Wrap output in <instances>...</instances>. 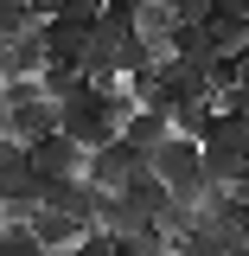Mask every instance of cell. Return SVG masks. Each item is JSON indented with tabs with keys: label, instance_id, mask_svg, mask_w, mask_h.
<instances>
[{
	"label": "cell",
	"instance_id": "1",
	"mask_svg": "<svg viewBox=\"0 0 249 256\" xmlns=\"http://www.w3.org/2000/svg\"><path fill=\"white\" fill-rule=\"evenodd\" d=\"M128 109H134V102H128L122 90H83V96H70V102H58V134H70L83 154H96V148L122 141Z\"/></svg>",
	"mask_w": 249,
	"mask_h": 256
},
{
	"label": "cell",
	"instance_id": "2",
	"mask_svg": "<svg viewBox=\"0 0 249 256\" xmlns=\"http://www.w3.org/2000/svg\"><path fill=\"white\" fill-rule=\"evenodd\" d=\"M147 166H154V180L173 192L179 205H205V192H211V186H205V160H198V141H179V134H166L154 154H147Z\"/></svg>",
	"mask_w": 249,
	"mask_h": 256
},
{
	"label": "cell",
	"instance_id": "3",
	"mask_svg": "<svg viewBox=\"0 0 249 256\" xmlns=\"http://www.w3.org/2000/svg\"><path fill=\"white\" fill-rule=\"evenodd\" d=\"M0 109H6V134H13L19 148L58 134V102H45L38 77H32V84H6V90H0Z\"/></svg>",
	"mask_w": 249,
	"mask_h": 256
},
{
	"label": "cell",
	"instance_id": "4",
	"mask_svg": "<svg viewBox=\"0 0 249 256\" xmlns=\"http://www.w3.org/2000/svg\"><path fill=\"white\" fill-rule=\"evenodd\" d=\"M83 148L70 141V134H45V141H32L26 148V166H32V180L38 186H64V180H83Z\"/></svg>",
	"mask_w": 249,
	"mask_h": 256
},
{
	"label": "cell",
	"instance_id": "5",
	"mask_svg": "<svg viewBox=\"0 0 249 256\" xmlns=\"http://www.w3.org/2000/svg\"><path fill=\"white\" fill-rule=\"evenodd\" d=\"M141 173H154V166H147L141 148H128V141H109V148H96V154L83 160V180H90L96 192H122L128 180H141Z\"/></svg>",
	"mask_w": 249,
	"mask_h": 256
},
{
	"label": "cell",
	"instance_id": "6",
	"mask_svg": "<svg viewBox=\"0 0 249 256\" xmlns=\"http://www.w3.org/2000/svg\"><path fill=\"white\" fill-rule=\"evenodd\" d=\"M38 205L58 212V218H70L83 237H90V230H96V212H102V192H96L90 180H64V186H38Z\"/></svg>",
	"mask_w": 249,
	"mask_h": 256
},
{
	"label": "cell",
	"instance_id": "7",
	"mask_svg": "<svg viewBox=\"0 0 249 256\" xmlns=\"http://www.w3.org/2000/svg\"><path fill=\"white\" fill-rule=\"evenodd\" d=\"M205 38H211V58H243V52H249V13L218 0L211 20H205Z\"/></svg>",
	"mask_w": 249,
	"mask_h": 256
},
{
	"label": "cell",
	"instance_id": "8",
	"mask_svg": "<svg viewBox=\"0 0 249 256\" xmlns=\"http://www.w3.org/2000/svg\"><path fill=\"white\" fill-rule=\"evenodd\" d=\"M38 38H45V64H51V70H83V38H90L83 26H70V20H45Z\"/></svg>",
	"mask_w": 249,
	"mask_h": 256
},
{
	"label": "cell",
	"instance_id": "9",
	"mask_svg": "<svg viewBox=\"0 0 249 256\" xmlns=\"http://www.w3.org/2000/svg\"><path fill=\"white\" fill-rule=\"evenodd\" d=\"M115 198H122V205H128V212H134V218H141V224H154L160 212H166V198H173V192L160 186L154 173H141V180H128V186L115 192Z\"/></svg>",
	"mask_w": 249,
	"mask_h": 256
},
{
	"label": "cell",
	"instance_id": "10",
	"mask_svg": "<svg viewBox=\"0 0 249 256\" xmlns=\"http://www.w3.org/2000/svg\"><path fill=\"white\" fill-rule=\"evenodd\" d=\"M166 134H173V122H166L160 109H128V122H122V141H128V148H141V154H154Z\"/></svg>",
	"mask_w": 249,
	"mask_h": 256
},
{
	"label": "cell",
	"instance_id": "11",
	"mask_svg": "<svg viewBox=\"0 0 249 256\" xmlns=\"http://www.w3.org/2000/svg\"><path fill=\"white\" fill-rule=\"evenodd\" d=\"M26 230H32V237H38V244H45V256H58V250H70V244L83 237V230H77V224H70V218H58V212H45V205H38V212H32V218H26Z\"/></svg>",
	"mask_w": 249,
	"mask_h": 256
},
{
	"label": "cell",
	"instance_id": "12",
	"mask_svg": "<svg viewBox=\"0 0 249 256\" xmlns=\"http://www.w3.org/2000/svg\"><path fill=\"white\" fill-rule=\"evenodd\" d=\"M166 122H173L179 141H198V148H205V134H211V122H218V102H186V109H173Z\"/></svg>",
	"mask_w": 249,
	"mask_h": 256
},
{
	"label": "cell",
	"instance_id": "13",
	"mask_svg": "<svg viewBox=\"0 0 249 256\" xmlns=\"http://www.w3.org/2000/svg\"><path fill=\"white\" fill-rule=\"evenodd\" d=\"M32 26H38V20H32L26 0H0V45H6V38H19V32H32Z\"/></svg>",
	"mask_w": 249,
	"mask_h": 256
},
{
	"label": "cell",
	"instance_id": "14",
	"mask_svg": "<svg viewBox=\"0 0 249 256\" xmlns=\"http://www.w3.org/2000/svg\"><path fill=\"white\" fill-rule=\"evenodd\" d=\"M0 256H45V244L32 237L26 224H6V230H0Z\"/></svg>",
	"mask_w": 249,
	"mask_h": 256
},
{
	"label": "cell",
	"instance_id": "15",
	"mask_svg": "<svg viewBox=\"0 0 249 256\" xmlns=\"http://www.w3.org/2000/svg\"><path fill=\"white\" fill-rule=\"evenodd\" d=\"M211 6H218V0H173V20H179V26H205Z\"/></svg>",
	"mask_w": 249,
	"mask_h": 256
},
{
	"label": "cell",
	"instance_id": "16",
	"mask_svg": "<svg viewBox=\"0 0 249 256\" xmlns=\"http://www.w3.org/2000/svg\"><path fill=\"white\" fill-rule=\"evenodd\" d=\"M64 256H115V237H102V230H90V237H77Z\"/></svg>",
	"mask_w": 249,
	"mask_h": 256
},
{
	"label": "cell",
	"instance_id": "17",
	"mask_svg": "<svg viewBox=\"0 0 249 256\" xmlns=\"http://www.w3.org/2000/svg\"><path fill=\"white\" fill-rule=\"evenodd\" d=\"M26 6H32V20H38V26H45V20H58V13H64V0H26Z\"/></svg>",
	"mask_w": 249,
	"mask_h": 256
},
{
	"label": "cell",
	"instance_id": "18",
	"mask_svg": "<svg viewBox=\"0 0 249 256\" xmlns=\"http://www.w3.org/2000/svg\"><path fill=\"white\" fill-rule=\"evenodd\" d=\"M230 198H243V205H249V180H243V186H237V192H230Z\"/></svg>",
	"mask_w": 249,
	"mask_h": 256
},
{
	"label": "cell",
	"instance_id": "19",
	"mask_svg": "<svg viewBox=\"0 0 249 256\" xmlns=\"http://www.w3.org/2000/svg\"><path fill=\"white\" fill-rule=\"evenodd\" d=\"M0 230H6V205H0Z\"/></svg>",
	"mask_w": 249,
	"mask_h": 256
},
{
	"label": "cell",
	"instance_id": "20",
	"mask_svg": "<svg viewBox=\"0 0 249 256\" xmlns=\"http://www.w3.org/2000/svg\"><path fill=\"white\" fill-rule=\"evenodd\" d=\"M243 166H249V148H243Z\"/></svg>",
	"mask_w": 249,
	"mask_h": 256
}]
</instances>
